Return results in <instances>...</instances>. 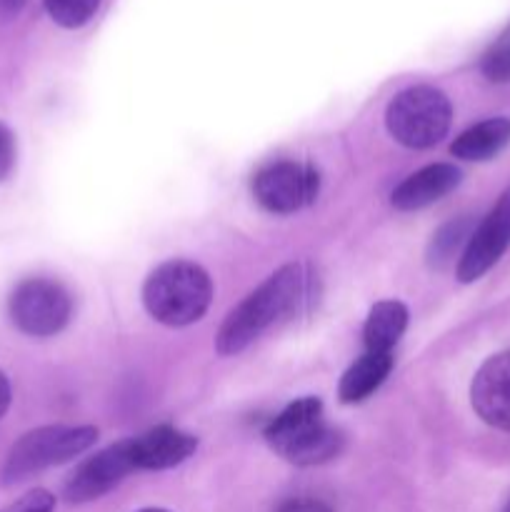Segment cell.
<instances>
[{"mask_svg":"<svg viewBox=\"0 0 510 512\" xmlns=\"http://www.w3.org/2000/svg\"><path fill=\"white\" fill-rule=\"evenodd\" d=\"M310 298V275L303 265H285L248 295L220 325L215 348L220 355H235L248 348L278 320L295 315Z\"/></svg>","mask_w":510,"mask_h":512,"instance_id":"1","label":"cell"},{"mask_svg":"<svg viewBox=\"0 0 510 512\" xmlns=\"http://www.w3.org/2000/svg\"><path fill=\"white\" fill-rule=\"evenodd\" d=\"M213 300V280L190 260H168L148 275L143 305L158 323L183 328L205 315Z\"/></svg>","mask_w":510,"mask_h":512,"instance_id":"2","label":"cell"},{"mask_svg":"<svg viewBox=\"0 0 510 512\" xmlns=\"http://www.w3.org/2000/svg\"><path fill=\"white\" fill-rule=\"evenodd\" d=\"M265 440L288 463L310 468L333 460L343 448L338 430L323 420V403L318 398H303L290 403L265 428Z\"/></svg>","mask_w":510,"mask_h":512,"instance_id":"3","label":"cell"},{"mask_svg":"<svg viewBox=\"0 0 510 512\" xmlns=\"http://www.w3.org/2000/svg\"><path fill=\"white\" fill-rule=\"evenodd\" d=\"M453 108L445 93L430 85H413L390 100L385 125L400 145L413 150L433 148L445 138Z\"/></svg>","mask_w":510,"mask_h":512,"instance_id":"4","label":"cell"},{"mask_svg":"<svg viewBox=\"0 0 510 512\" xmlns=\"http://www.w3.org/2000/svg\"><path fill=\"white\" fill-rule=\"evenodd\" d=\"M98 440V430L90 425L70 428V425H48L25 433L10 450L3 468V480L8 485L20 483L30 475L48 470L53 465L68 463L75 455L85 453Z\"/></svg>","mask_w":510,"mask_h":512,"instance_id":"5","label":"cell"},{"mask_svg":"<svg viewBox=\"0 0 510 512\" xmlns=\"http://www.w3.org/2000/svg\"><path fill=\"white\" fill-rule=\"evenodd\" d=\"M10 320L33 338H48L68 325L73 303L68 290L48 278H28L10 295Z\"/></svg>","mask_w":510,"mask_h":512,"instance_id":"6","label":"cell"},{"mask_svg":"<svg viewBox=\"0 0 510 512\" xmlns=\"http://www.w3.org/2000/svg\"><path fill=\"white\" fill-rule=\"evenodd\" d=\"M320 175L310 165L273 163L253 178V195L268 213L288 215L318 198Z\"/></svg>","mask_w":510,"mask_h":512,"instance_id":"7","label":"cell"},{"mask_svg":"<svg viewBox=\"0 0 510 512\" xmlns=\"http://www.w3.org/2000/svg\"><path fill=\"white\" fill-rule=\"evenodd\" d=\"M510 248V190H505L483 223L470 233L468 245L458 260V280L473 283L483 278Z\"/></svg>","mask_w":510,"mask_h":512,"instance_id":"8","label":"cell"},{"mask_svg":"<svg viewBox=\"0 0 510 512\" xmlns=\"http://www.w3.org/2000/svg\"><path fill=\"white\" fill-rule=\"evenodd\" d=\"M135 470L133 450H130V440H123L118 445L100 450L90 460L75 468L65 483V498L68 503H90V500L103 498L105 493L123 483L130 473Z\"/></svg>","mask_w":510,"mask_h":512,"instance_id":"9","label":"cell"},{"mask_svg":"<svg viewBox=\"0 0 510 512\" xmlns=\"http://www.w3.org/2000/svg\"><path fill=\"white\" fill-rule=\"evenodd\" d=\"M470 403L483 423L510 433V350L480 365L470 385Z\"/></svg>","mask_w":510,"mask_h":512,"instance_id":"10","label":"cell"},{"mask_svg":"<svg viewBox=\"0 0 510 512\" xmlns=\"http://www.w3.org/2000/svg\"><path fill=\"white\" fill-rule=\"evenodd\" d=\"M198 448V438L175 430L170 425L148 430L140 438L130 440L135 470H165L185 463Z\"/></svg>","mask_w":510,"mask_h":512,"instance_id":"11","label":"cell"},{"mask_svg":"<svg viewBox=\"0 0 510 512\" xmlns=\"http://www.w3.org/2000/svg\"><path fill=\"white\" fill-rule=\"evenodd\" d=\"M460 185V170L450 163H435L405 178L393 190L390 203L398 210H420L438 203Z\"/></svg>","mask_w":510,"mask_h":512,"instance_id":"12","label":"cell"},{"mask_svg":"<svg viewBox=\"0 0 510 512\" xmlns=\"http://www.w3.org/2000/svg\"><path fill=\"white\" fill-rule=\"evenodd\" d=\"M393 370V353H373L365 350L340 380L338 395L343 403H363L375 393Z\"/></svg>","mask_w":510,"mask_h":512,"instance_id":"13","label":"cell"},{"mask_svg":"<svg viewBox=\"0 0 510 512\" xmlns=\"http://www.w3.org/2000/svg\"><path fill=\"white\" fill-rule=\"evenodd\" d=\"M405 328H408V308L400 300H380L378 305H373L368 320H365V350L393 353L398 340L403 338Z\"/></svg>","mask_w":510,"mask_h":512,"instance_id":"14","label":"cell"},{"mask_svg":"<svg viewBox=\"0 0 510 512\" xmlns=\"http://www.w3.org/2000/svg\"><path fill=\"white\" fill-rule=\"evenodd\" d=\"M510 143V118H488L473 125L450 145V153L460 160H490Z\"/></svg>","mask_w":510,"mask_h":512,"instance_id":"15","label":"cell"},{"mask_svg":"<svg viewBox=\"0 0 510 512\" xmlns=\"http://www.w3.org/2000/svg\"><path fill=\"white\" fill-rule=\"evenodd\" d=\"M100 8V0H45L50 18L63 28H80Z\"/></svg>","mask_w":510,"mask_h":512,"instance_id":"16","label":"cell"},{"mask_svg":"<svg viewBox=\"0 0 510 512\" xmlns=\"http://www.w3.org/2000/svg\"><path fill=\"white\" fill-rule=\"evenodd\" d=\"M468 220H458V223H448L445 228H440V233L435 235L433 243H430L428 260L433 265H445L455 253H458L460 245H468L470 233H468Z\"/></svg>","mask_w":510,"mask_h":512,"instance_id":"17","label":"cell"},{"mask_svg":"<svg viewBox=\"0 0 510 512\" xmlns=\"http://www.w3.org/2000/svg\"><path fill=\"white\" fill-rule=\"evenodd\" d=\"M55 510V498L48 490H30L23 498H18L15 503H10L8 508L0 512H53Z\"/></svg>","mask_w":510,"mask_h":512,"instance_id":"18","label":"cell"},{"mask_svg":"<svg viewBox=\"0 0 510 512\" xmlns=\"http://www.w3.org/2000/svg\"><path fill=\"white\" fill-rule=\"evenodd\" d=\"M15 163V138L3 123H0V180H5Z\"/></svg>","mask_w":510,"mask_h":512,"instance_id":"19","label":"cell"},{"mask_svg":"<svg viewBox=\"0 0 510 512\" xmlns=\"http://www.w3.org/2000/svg\"><path fill=\"white\" fill-rule=\"evenodd\" d=\"M278 512H333L325 503L320 500H310V498H295V500H285L280 505Z\"/></svg>","mask_w":510,"mask_h":512,"instance_id":"20","label":"cell"},{"mask_svg":"<svg viewBox=\"0 0 510 512\" xmlns=\"http://www.w3.org/2000/svg\"><path fill=\"white\" fill-rule=\"evenodd\" d=\"M8 408H10V383L8 378H5L3 370H0V418L8 413Z\"/></svg>","mask_w":510,"mask_h":512,"instance_id":"21","label":"cell"},{"mask_svg":"<svg viewBox=\"0 0 510 512\" xmlns=\"http://www.w3.org/2000/svg\"><path fill=\"white\" fill-rule=\"evenodd\" d=\"M23 3L25 0H0V8L8 10V13H13V10H18Z\"/></svg>","mask_w":510,"mask_h":512,"instance_id":"22","label":"cell"},{"mask_svg":"<svg viewBox=\"0 0 510 512\" xmlns=\"http://www.w3.org/2000/svg\"><path fill=\"white\" fill-rule=\"evenodd\" d=\"M495 43H500V45H503V48H505V50H508V53H510V28H508V30H505V33H503V35H500V38H498V40H495Z\"/></svg>","mask_w":510,"mask_h":512,"instance_id":"23","label":"cell"},{"mask_svg":"<svg viewBox=\"0 0 510 512\" xmlns=\"http://www.w3.org/2000/svg\"><path fill=\"white\" fill-rule=\"evenodd\" d=\"M138 512H168V510H163V508H145V510H138Z\"/></svg>","mask_w":510,"mask_h":512,"instance_id":"24","label":"cell"},{"mask_svg":"<svg viewBox=\"0 0 510 512\" xmlns=\"http://www.w3.org/2000/svg\"><path fill=\"white\" fill-rule=\"evenodd\" d=\"M503 512H510V503L508 505H505V510Z\"/></svg>","mask_w":510,"mask_h":512,"instance_id":"25","label":"cell"}]
</instances>
